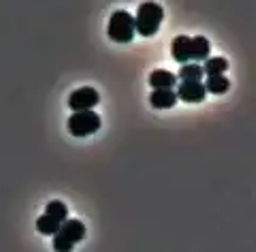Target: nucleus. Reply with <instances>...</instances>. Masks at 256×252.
Listing matches in <instances>:
<instances>
[{"mask_svg":"<svg viewBox=\"0 0 256 252\" xmlns=\"http://www.w3.org/2000/svg\"><path fill=\"white\" fill-rule=\"evenodd\" d=\"M164 20V9L156 3H143L134 15V32L141 37H154Z\"/></svg>","mask_w":256,"mask_h":252,"instance_id":"obj_1","label":"nucleus"},{"mask_svg":"<svg viewBox=\"0 0 256 252\" xmlns=\"http://www.w3.org/2000/svg\"><path fill=\"white\" fill-rule=\"evenodd\" d=\"M107 32H109L111 41H116V43H130L134 37V15H130L128 11H122V9L111 13Z\"/></svg>","mask_w":256,"mask_h":252,"instance_id":"obj_2","label":"nucleus"},{"mask_svg":"<svg viewBox=\"0 0 256 252\" xmlns=\"http://www.w3.org/2000/svg\"><path fill=\"white\" fill-rule=\"evenodd\" d=\"M100 124L102 120L96 111H79L73 113L68 118L66 126H68V133L73 137H88V135H94L96 131H100Z\"/></svg>","mask_w":256,"mask_h":252,"instance_id":"obj_3","label":"nucleus"},{"mask_svg":"<svg viewBox=\"0 0 256 252\" xmlns=\"http://www.w3.org/2000/svg\"><path fill=\"white\" fill-rule=\"evenodd\" d=\"M100 103V94L90 86H84L75 90L73 94L68 96V107L73 109L75 113L79 111H94V107Z\"/></svg>","mask_w":256,"mask_h":252,"instance_id":"obj_4","label":"nucleus"},{"mask_svg":"<svg viewBox=\"0 0 256 252\" xmlns=\"http://www.w3.org/2000/svg\"><path fill=\"white\" fill-rule=\"evenodd\" d=\"M175 94H178V101L184 103H203L207 96L203 81H180Z\"/></svg>","mask_w":256,"mask_h":252,"instance_id":"obj_5","label":"nucleus"},{"mask_svg":"<svg viewBox=\"0 0 256 252\" xmlns=\"http://www.w3.org/2000/svg\"><path fill=\"white\" fill-rule=\"evenodd\" d=\"M178 84H180L178 75L166 69H156L150 73V86L154 88V90H173Z\"/></svg>","mask_w":256,"mask_h":252,"instance_id":"obj_6","label":"nucleus"},{"mask_svg":"<svg viewBox=\"0 0 256 252\" xmlns=\"http://www.w3.org/2000/svg\"><path fill=\"white\" fill-rule=\"evenodd\" d=\"M190 41H192V37L180 35V37H175L173 43H171L173 60L178 62V64L182 62V67H184V64H188V62H192V60H190Z\"/></svg>","mask_w":256,"mask_h":252,"instance_id":"obj_7","label":"nucleus"},{"mask_svg":"<svg viewBox=\"0 0 256 252\" xmlns=\"http://www.w3.org/2000/svg\"><path fill=\"white\" fill-rule=\"evenodd\" d=\"M210 52H212V45H210V39L207 37H192L190 41V60L198 64V62H205L210 58Z\"/></svg>","mask_w":256,"mask_h":252,"instance_id":"obj_8","label":"nucleus"},{"mask_svg":"<svg viewBox=\"0 0 256 252\" xmlns=\"http://www.w3.org/2000/svg\"><path fill=\"white\" fill-rule=\"evenodd\" d=\"M60 235L62 237H66L75 246V243L86 239V224L79 222V220H66L60 226Z\"/></svg>","mask_w":256,"mask_h":252,"instance_id":"obj_9","label":"nucleus"},{"mask_svg":"<svg viewBox=\"0 0 256 252\" xmlns=\"http://www.w3.org/2000/svg\"><path fill=\"white\" fill-rule=\"evenodd\" d=\"M178 103L175 90H154L150 94V105L154 109H171Z\"/></svg>","mask_w":256,"mask_h":252,"instance_id":"obj_10","label":"nucleus"},{"mask_svg":"<svg viewBox=\"0 0 256 252\" xmlns=\"http://www.w3.org/2000/svg\"><path fill=\"white\" fill-rule=\"evenodd\" d=\"M203 75H210V77H216V75H224L228 71V60L222 58V56H214V58H207L205 64H203Z\"/></svg>","mask_w":256,"mask_h":252,"instance_id":"obj_11","label":"nucleus"},{"mask_svg":"<svg viewBox=\"0 0 256 252\" xmlns=\"http://www.w3.org/2000/svg\"><path fill=\"white\" fill-rule=\"evenodd\" d=\"M205 92L210 94H226L230 90V79L226 75H216L205 81Z\"/></svg>","mask_w":256,"mask_h":252,"instance_id":"obj_12","label":"nucleus"},{"mask_svg":"<svg viewBox=\"0 0 256 252\" xmlns=\"http://www.w3.org/2000/svg\"><path fill=\"white\" fill-rule=\"evenodd\" d=\"M45 216H50V218H54L56 222L64 224V222L68 220V207H66V203H62V201H50V203H47V207H45Z\"/></svg>","mask_w":256,"mask_h":252,"instance_id":"obj_13","label":"nucleus"},{"mask_svg":"<svg viewBox=\"0 0 256 252\" xmlns=\"http://www.w3.org/2000/svg\"><path fill=\"white\" fill-rule=\"evenodd\" d=\"M178 79H182V81H201V79H203V69H201V64H194V62L184 64V67L180 69Z\"/></svg>","mask_w":256,"mask_h":252,"instance_id":"obj_14","label":"nucleus"},{"mask_svg":"<svg viewBox=\"0 0 256 252\" xmlns=\"http://www.w3.org/2000/svg\"><path fill=\"white\" fill-rule=\"evenodd\" d=\"M60 222H56L54 218L50 216H41L36 220V231L41 233V235H56V233H60Z\"/></svg>","mask_w":256,"mask_h":252,"instance_id":"obj_15","label":"nucleus"},{"mask_svg":"<svg viewBox=\"0 0 256 252\" xmlns=\"http://www.w3.org/2000/svg\"><path fill=\"white\" fill-rule=\"evenodd\" d=\"M54 250L56 252H70L73 250V243H70L66 237H62L60 233L54 235Z\"/></svg>","mask_w":256,"mask_h":252,"instance_id":"obj_16","label":"nucleus"}]
</instances>
